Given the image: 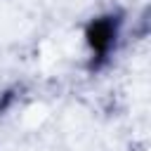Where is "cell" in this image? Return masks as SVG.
<instances>
[{"mask_svg": "<svg viewBox=\"0 0 151 151\" xmlns=\"http://www.w3.org/2000/svg\"><path fill=\"white\" fill-rule=\"evenodd\" d=\"M123 14L120 12H104L87 21L85 26V47L90 54V68H101L111 61L118 52L123 38Z\"/></svg>", "mask_w": 151, "mask_h": 151, "instance_id": "6da1fadb", "label": "cell"}]
</instances>
